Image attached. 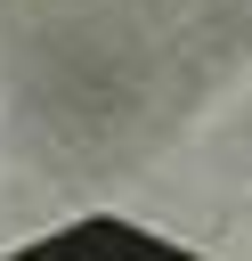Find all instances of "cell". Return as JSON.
Here are the masks:
<instances>
[{"mask_svg":"<svg viewBox=\"0 0 252 261\" xmlns=\"http://www.w3.org/2000/svg\"><path fill=\"white\" fill-rule=\"evenodd\" d=\"M8 261H195V253H179V245H163V237H146L130 220H73L57 237L16 245Z\"/></svg>","mask_w":252,"mask_h":261,"instance_id":"1","label":"cell"}]
</instances>
